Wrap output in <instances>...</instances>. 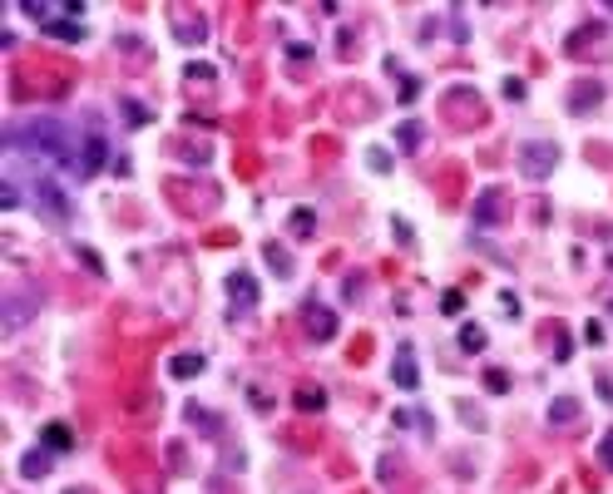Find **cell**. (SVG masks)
I'll return each mask as SVG.
<instances>
[{"instance_id": "cell-7", "label": "cell", "mask_w": 613, "mask_h": 494, "mask_svg": "<svg viewBox=\"0 0 613 494\" xmlns=\"http://www.w3.org/2000/svg\"><path fill=\"white\" fill-rule=\"evenodd\" d=\"M100 163H104V134H90V139H85V159H80V183L95 178Z\"/></svg>"}, {"instance_id": "cell-18", "label": "cell", "mask_w": 613, "mask_h": 494, "mask_svg": "<svg viewBox=\"0 0 613 494\" xmlns=\"http://www.w3.org/2000/svg\"><path fill=\"white\" fill-rule=\"evenodd\" d=\"M396 139H401V149H406V154H415V149H420V124H401V134H396Z\"/></svg>"}, {"instance_id": "cell-5", "label": "cell", "mask_w": 613, "mask_h": 494, "mask_svg": "<svg viewBox=\"0 0 613 494\" xmlns=\"http://www.w3.org/2000/svg\"><path fill=\"white\" fill-rule=\"evenodd\" d=\"M228 292H233V316H247V311H252L257 287H252V277H247V272H233V277H228Z\"/></svg>"}, {"instance_id": "cell-23", "label": "cell", "mask_w": 613, "mask_h": 494, "mask_svg": "<svg viewBox=\"0 0 613 494\" xmlns=\"http://www.w3.org/2000/svg\"><path fill=\"white\" fill-rule=\"evenodd\" d=\"M505 99L519 104V99H524V80H505Z\"/></svg>"}, {"instance_id": "cell-6", "label": "cell", "mask_w": 613, "mask_h": 494, "mask_svg": "<svg viewBox=\"0 0 613 494\" xmlns=\"http://www.w3.org/2000/svg\"><path fill=\"white\" fill-rule=\"evenodd\" d=\"M500 203H505L500 188H485L480 203H475V227H495V222H500Z\"/></svg>"}, {"instance_id": "cell-13", "label": "cell", "mask_w": 613, "mask_h": 494, "mask_svg": "<svg viewBox=\"0 0 613 494\" xmlns=\"http://www.w3.org/2000/svg\"><path fill=\"white\" fill-rule=\"evenodd\" d=\"M460 346H465V351H485V326H475V321L460 326Z\"/></svg>"}, {"instance_id": "cell-16", "label": "cell", "mask_w": 613, "mask_h": 494, "mask_svg": "<svg viewBox=\"0 0 613 494\" xmlns=\"http://www.w3.org/2000/svg\"><path fill=\"white\" fill-rule=\"evenodd\" d=\"M267 267H272V272H277V277H287V272H292V262H287V252H282V247H277V242H272V247H267Z\"/></svg>"}, {"instance_id": "cell-9", "label": "cell", "mask_w": 613, "mask_h": 494, "mask_svg": "<svg viewBox=\"0 0 613 494\" xmlns=\"http://www.w3.org/2000/svg\"><path fill=\"white\" fill-rule=\"evenodd\" d=\"M574 420H579V400L574 395H559L549 405V425H574Z\"/></svg>"}, {"instance_id": "cell-12", "label": "cell", "mask_w": 613, "mask_h": 494, "mask_svg": "<svg viewBox=\"0 0 613 494\" xmlns=\"http://www.w3.org/2000/svg\"><path fill=\"white\" fill-rule=\"evenodd\" d=\"M45 35H55V40H85V20H55V25H45Z\"/></svg>"}, {"instance_id": "cell-24", "label": "cell", "mask_w": 613, "mask_h": 494, "mask_svg": "<svg viewBox=\"0 0 613 494\" xmlns=\"http://www.w3.org/2000/svg\"><path fill=\"white\" fill-rule=\"evenodd\" d=\"M599 391H604V395H609V400H613V386H609V381H599Z\"/></svg>"}, {"instance_id": "cell-3", "label": "cell", "mask_w": 613, "mask_h": 494, "mask_svg": "<svg viewBox=\"0 0 613 494\" xmlns=\"http://www.w3.org/2000/svg\"><path fill=\"white\" fill-rule=\"evenodd\" d=\"M302 321H306V331H311L316 341H331V336H336V316H331L326 306H316V301L302 306Z\"/></svg>"}, {"instance_id": "cell-2", "label": "cell", "mask_w": 613, "mask_h": 494, "mask_svg": "<svg viewBox=\"0 0 613 494\" xmlns=\"http://www.w3.org/2000/svg\"><path fill=\"white\" fill-rule=\"evenodd\" d=\"M514 163H519V173H524V178H549V173H554V163H559V149H554V144H544V139H529V144H519V149H514Z\"/></svg>"}, {"instance_id": "cell-17", "label": "cell", "mask_w": 613, "mask_h": 494, "mask_svg": "<svg viewBox=\"0 0 613 494\" xmlns=\"http://www.w3.org/2000/svg\"><path fill=\"white\" fill-rule=\"evenodd\" d=\"M321 405H326V395H321V391H311V386L297 391V410H321Z\"/></svg>"}, {"instance_id": "cell-14", "label": "cell", "mask_w": 613, "mask_h": 494, "mask_svg": "<svg viewBox=\"0 0 613 494\" xmlns=\"http://www.w3.org/2000/svg\"><path fill=\"white\" fill-rule=\"evenodd\" d=\"M292 232H297V237H311V232H316V218H311V208H297V213H292Z\"/></svg>"}, {"instance_id": "cell-22", "label": "cell", "mask_w": 613, "mask_h": 494, "mask_svg": "<svg viewBox=\"0 0 613 494\" xmlns=\"http://www.w3.org/2000/svg\"><path fill=\"white\" fill-rule=\"evenodd\" d=\"M460 306H465V296H460V292H445V296H440V311H450V316H455Z\"/></svg>"}, {"instance_id": "cell-21", "label": "cell", "mask_w": 613, "mask_h": 494, "mask_svg": "<svg viewBox=\"0 0 613 494\" xmlns=\"http://www.w3.org/2000/svg\"><path fill=\"white\" fill-rule=\"evenodd\" d=\"M599 460H604V470H613V430L599 440Z\"/></svg>"}, {"instance_id": "cell-8", "label": "cell", "mask_w": 613, "mask_h": 494, "mask_svg": "<svg viewBox=\"0 0 613 494\" xmlns=\"http://www.w3.org/2000/svg\"><path fill=\"white\" fill-rule=\"evenodd\" d=\"M169 376H178V381H188V376H203V356H198V351H178V356L169 361Z\"/></svg>"}, {"instance_id": "cell-19", "label": "cell", "mask_w": 613, "mask_h": 494, "mask_svg": "<svg viewBox=\"0 0 613 494\" xmlns=\"http://www.w3.org/2000/svg\"><path fill=\"white\" fill-rule=\"evenodd\" d=\"M366 163H371L376 173H386V168H391V154H386V149H371V154H366Z\"/></svg>"}, {"instance_id": "cell-10", "label": "cell", "mask_w": 613, "mask_h": 494, "mask_svg": "<svg viewBox=\"0 0 613 494\" xmlns=\"http://www.w3.org/2000/svg\"><path fill=\"white\" fill-rule=\"evenodd\" d=\"M40 445H45V450H70L75 435H70L65 425H45V430H40Z\"/></svg>"}, {"instance_id": "cell-20", "label": "cell", "mask_w": 613, "mask_h": 494, "mask_svg": "<svg viewBox=\"0 0 613 494\" xmlns=\"http://www.w3.org/2000/svg\"><path fill=\"white\" fill-rule=\"evenodd\" d=\"M485 386L500 395V391H510V381H505V371H485Z\"/></svg>"}, {"instance_id": "cell-1", "label": "cell", "mask_w": 613, "mask_h": 494, "mask_svg": "<svg viewBox=\"0 0 613 494\" xmlns=\"http://www.w3.org/2000/svg\"><path fill=\"white\" fill-rule=\"evenodd\" d=\"M5 154L10 159H30V163H45V168H80V159L70 154V124H60L55 114H30V119H20V124H10L5 129Z\"/></svg>"}, {"instance_id": "cell-11", "label": "cell", "mask_w": 613, "mask_h": 494, "mask_svg": "<svg viewBox=\"0 0 613 494\" xmlns=\"http://www.w3.org/2000/svg\"><path fill=\"white\" fill-rule=\"evenodd\" d=\"M45 470H50V450H45V445H40L35 455H25V460H20V475H25V480H40Z\"/></svg>"}, {"instance_id": "cell-15", "label": "cell", "mask_w": 613, "mask_h": 494, "mask_svg": "<svg viewBox=\"0 0 613 494\" xmlns=\"http://www.w3.org/2000/svg\"><path fill=\"white\" fill-rule=\"evenodd\" d=\"M589 104H599V85H594V90H589V85H579V90H574V104H569V109H574V114H584Z\"/></svg>"}, {"instance_id": "cell-4", "label": "cell", "mask_w": 613, "mask_h": 494, "mask_svg": "<svg viewBox=\"0 0 613 494\" xmlns=\"http://www.w3.org/2000/svg\"><path fill=\"white\" fill-rule=\"evenodd\" d=\"M391 376H396V386H401V391H415V386H420V371H415V351H410V341L396 346V366H391Z\"/></svg>"}]
</instances>
